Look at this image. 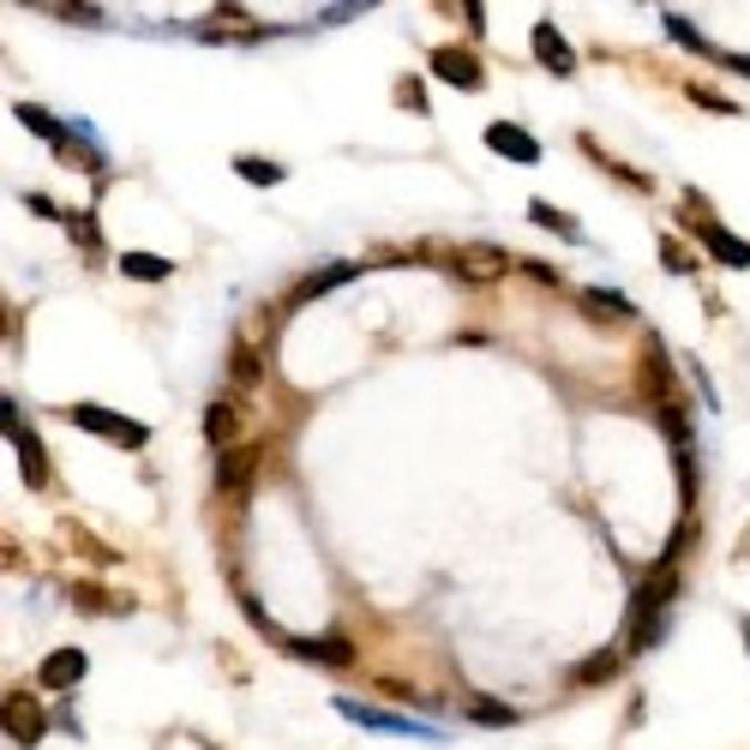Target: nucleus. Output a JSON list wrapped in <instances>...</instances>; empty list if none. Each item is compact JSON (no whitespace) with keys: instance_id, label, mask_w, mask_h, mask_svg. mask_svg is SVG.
<instances>
[{"instance_id":"5","label":"nucleus","mask_w":750,"mask_h":750,"mask_svg":"<svg viewBox=\"0 0 750 750\" xmlns=\"http://www.w3.org/2000/svg\"><path fill=\"white\" fill-rule=\"evenodd\" d=\"M7 732H12L24 750H31L42 732H49V720H42V709H37L31 690H12V697H7Z\"/></svg>"},{"instance_id":"12","label":"nucleus","mask_w":750,"mask_h":750,"mask_svg":"<svg viewBox=\"0 0 750 750\" xmlns=\"http://www.w3.org/2000/svg\"><path fill=\"white\" fill-rule=\"evenodd\" d=\"M535 54L547 61V72H558V79H570V72H577V54H570V42L558 37V24H547V19L535 24Z\"/></svg>"},{"instance_id":"19","label":"nucleus","mask_w":750,"mask_h":750,"mask_svg":"<svg viewBox=\"0 0 750 750\" xmlns=\"http://www.w3.org/2000/svg\"><path fill=\"white\" fill-rule=\"evenodd\" d=\"M660 433L672 438V450H679V463H685V457H690V415H685V403L660 408Z\"/></svg>"},{"instance_id":"18","label":"nucleus","mask_w":750,"mask_h":750,"mask_svg":"<svg viewBox=\"0 0 750 750\" xmlns=\"http://www.w3.org/2000/svg\"><path fill=\"white\" fill-rule=\"evenodd\" d=\"M229 378H234V385H259V378H264V355H259V348H246V343H234Z\"/></svg>"},{"instance_id":"1","label":"nucleus","mask_w":750,"mask_h":750,"mask_svg":"<svg viewBox=\"0 0 750 750\" xmlns=\"http://www.w3.org/2000/svg\"><path fill=\"white\" fill-rule=\"evenodd\" d=\"M637 396H649L655 408L685 403V385H679V373H672V361H667V348H660V343H649V348H642V361H637Z\"/></svg>"},{"instance_id":"6","label":"nucleus","mask_w":750,"mask_h":750,"mask_svg":"<svg viewBox=\"0 0 750 750\" xmlns=\"http://www.w3.org/2000/svg\"><path fill=\"white\" fill-rule=\"evenodd\" d=\"M697 241L709 246L720 264H732V271H744V264H750V241H744V234L720 229V223H709V216H697Z\"/></svg>"},{"instance_id":"25","label":"nucleus","mask_w":750,"mask_h":750,"mask_svg":"<svg viewBox=\"0 0 750 750\" xmlns=\"http://www.w3.org/2000/svg\"><path fill=\"white\" fill-rule=\"evenodd\" d=\"M660 264H667V271L679 276V271H690V264H697V259H690L685 246H679V241H672V234H667V241H660Z\"/></svg>"},{"instance_id":"11","label":"nucleus","mask_w":750,"mask_h":750,"mask_svg":"<svg viewBox=\"0 0 750 750\" xmlns=\"http://www.w3.org/2000/svg\"><path fill=\"white\" fill-rule=\"evenodd\" d=\"M234 433H241V408H234V396H216V403H204V445L229 450Z\"/></svg>"},{"instance_id":"15","label":"nucleus","mask_w":750,"mask_h":750,"mask_svg":"<svg viewBox=\"0 0 750 750\" xmlns=\"http://www.w3.org/2000/svg\"><path fill=\"white\" fill-rule=\"evenodd\" d=\"M582 313H588V318H607V325H619V318L637 313V306H630L619 288H582Z\"/></svg>"},{"instance_id":"9","label":"nucleus","mask_w":750,"mask_h":750,"mask_svg":"<svg viewBox=\"0 0 750 750\" xmlns=\"http://www.w3.org/2000/svg\"><path fill=\"white\" fill-rule=\"evenodd\" d=\"M288 655H306V660H325V667H355V642L348 637H288Z\"/></svg>"},{"instance_id":"24","label":"nucleus","mask_w":750,"mask_h":750,"mask_svg":"<svg viewBox=\"0 0 750 750\" xmlns=\"http://www.w3.org/2000/svg\"><path fill=\"white\" fill-rule=\"evenodd\" d=\"M234 174H241V181H253V186H276V181H283V169L259 163V156H234Z\"/></svg>"},{"instance_id":"21","label":"nucleus","mask_w":750,"mask_h":750,"mask_svg":"<svg viewBox=\"0 0 750 750\" xmlns=\"http://www.w3.org/2000/svg\"><path fill=\"white\" fill-rule=\"evenodd\" d=\"M121 271L132 283H163L169 276V259H151V253H121Z\"/></svg>"},{"instance_id":"20","label":"nucleus","mask_w":750,"mask_h":750,"mask_svg":"<svg viewBox=\"0 0 750 750\" xmlns=\"http://www.w3.org/2000/svg\"><path fill=\"white\" fill-rule=\"evenodd\" d=\"M528 223H535V229H553V234H565V241H577V234H582V229H577V216L553 211V204H540V199L528 204Z\"/></svg>"},{"instance_id":"27","label":"nucleus","mask_w":750,"mask_h":750,"mask_svg":"<svg viewBox=\"0 0 750 750\" xmlns=\"http://www.w3.org/2000/svg\"><path fill=\"white\" fill-rule=\"evenodd\" d=\"M690 97H697L702 109H714V114H732V102H727V97H714V91H702V84H690Z\"/></svg>"},{"instance_id":"23","label":"nucleus","mask_w":750,"mask_h":750,"mask_svg":"<svg viewBox=\"0 0 750 750\" xmlns=\"http://www.w3.org/2000/svg\"><path fill=\"white\" fill-rule=\"evenodd\" d=\"M468 720H480V727H517V709H505L493 697H475L468 702Z\"/></svg>"},{"instance_id":"2","label":"nucleus","mask_w":750,"mask_h":750,"mask_svg":"<svg viewBox=\"0 0 750 750\" xmlns=\"http://www.w3.org/2000/svg\"><path fill=\"white\" fill-rule=\"evenodd\" d=\"M72 420H79L84 433H97V438H114V445H121V450H139L144 438H151V433H144V426H139V420L114 415V408H97V403H79V408H72Z\"/></svg>"},{"instance_id":"14","label":"nucleus","mask_w":750,"mask_h":750,"mask_svg":"<svg viewBox=\"0 0 750 750\" xmlns=\"http://www.w3.org/2000/svg\"><path fill=\"white\" fill-rule=\"evenodd\" d=\"M355 276H361V264H325V271H313L301 288H294V301H288V306L313 301V294H325V288H343V283H355Z\"/></svg>"},{"instance_id":"16","label":"nucleus","mask_w":750,"mask_h":750,"mask_svg":"<svg viewBox=\"0 0 750 750\" xmlns=\"http://www.w3.org/2000/svg\"><path fill=\"white\" fill-rule=\"evenodd\" d=\"M253 463H259V457H241V450H223V463H216V487H223V493H241V487H253Z\"/></svg>"},{"instance_id":"10","label":"nucleus","mask_w":750,"mask_h":750,"mask_svg":"<svg viewBox=\"0 0 750 750\" xmlns=\"http://www.w3.org/2000/svg\"><path fill=\"white\" fill-rule=\"evenodd\" d=\"M433 79L457 84V91H480V61L468 49H438L433 54Z\"/></svg>"},{"instance_id":"4","label":"nucleus","mask_w":750,"mask_h":750,"mask_svg":"<svg viewBox=\"0 0 750 750\" xmlns=\"http://www.w3.org/2000/svg\"><path fill=\"white\" fill-rule=\"evenodd\" d=\"M336 714L361 720V727H373V732H403V739H438V732H426L420 720H403V714H385V709H366V702H348V697H336Z\"/></svg>"},{"instance_id":"17","label":"nucleus","mask_w":750,"mask_h":750,"mask_svg":"<svg viewBox=\"0 0 750 750\" xmlns=\"http://www.w3.org/2000/svg\"><path fill=\"white\" fill-rule=\"evenodd\" d=\"M619 667H625V655H588L577 672H570V685H607V679H619Z\"/></svg>"},{"instance_id":"8","label":"nucleus","mask_w":750,"mask_h":750,"mask_svg":"<svg viewBox=\"0 0 750 750\" xmlns=\"http://www.w3.org/2000/svg\"><path fill=\"white\" fill-rule=\"evenodd\" d=\"M7 438H12V450H19L24 487H49V457H42V438L31 433V426H19V420L7 426Z\"/></svg>"},{"instance_id":"22","label":"nucleus","mask_w":750,"mask_h":750,"mask_svg":"<svg viewBox=\"0 0 750 750\" xmlns=\"http://www.w3.org/2000/svg\"><path fill=\"white\" fill-rule=\"evenodd\" d=\"M19 121H24V126H31V132H37V139H54V144H67V126H61V121H54V114H42V109H37V102H19Z\"/></svg>"},{"instance_id":"26","label":"nucleus","mask_w":750,"mask_h":750,"mask_svg":"<svg viewBox=\"0 0 750 750\" xmlns=\"http://www.w3.org/2000/svg\"><path fill=\"white\" fill-rule=\"evenodd\" d=\"M667 31H672V37H679V42H685V49H697V54H702V37H697V31H690V24L679 19V12H667Z\"/></svg>"},{"instance_id":"7","label":"nucleus","mask_w":750,"mask_h":750,"mask_svg":"<svg viewBox=\"0 0 750 750\" xmlns=\"http://www.w3.org/2000/svg\"><path fill=\"white\" fill-rule=\"evenodd\" d=\"M487 144L498 156H510V163H540V139H535V132H523L517 121H493Z\"/></svg>"},{"instance_id":"13","label":"nucleus","mask_w":750,"mask_h":750,"mask_svg":"<svg viewBox=\"0 0 750 750\" xmlns=\"http://www.w3.org/2000/svg\"><path fill=\"white\" fill-rule=\"evenodd\" d=\"M84 672H91V660H84L79 649H61V655H49V660H42L37 685H49V690H67V685H79Z\"/></svg>"},{"instance_id":"3","label":"nucleus","mask_w":750,"mask_h":750,"mask_svg":"<svg viewBox=\"0 0 750 750\" xmlns=\"http://www.w3.org/2000/svg\"><path fill=\"white\" fill-rule=\"evenodd\" d=\"M450 271L468 276V283H493V276L510 271V253L505 246H463V253H450Z\"/></svg>"}]
</instances>
